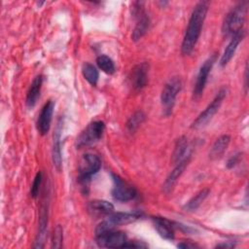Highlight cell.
<instances>
[{"mask_svg": "<svg viewBox=\"0 0 249 249\" xmlns=\"http://www.w3.org/2000/svg\"><path fill=\"white\" fill-rule=\"evenodd\" d=\"M207 11L208 2L206 1H200L195 6L181 45V53L183 55L190 54L195 49L200 36Z\"/></svg>", "mask_w": 249, "mask_h": 249, "instance_id": "6da1fadb", "label": "cell"}, {"mask_svg": "<svg viewBox=\"0 0 249 249\" xmlns=\"http://www.w3.org/2000/svg\"><path fill=\"white\" fill-rule=\"evenodd\" d=\"M246 4L247 3L245 1L238 3L226 15L222 25V32L224 36H232L239 30L243 29L247 11Z\"/></svg>", "mask_w": 249, "mask_h": 249, "instance_id": "7a4b0ae2", "label": "cell"}, {"mask_svg": "<svg viewBox=\"0 0 249 249\" xmlns=\"http://www.w3.org/2000/svg\"><path fill=\"white\" fill-rule=\"evenodd\" d=\"M101 167V160L98 156L94 154H85L79 164L78 180L85 188L88 186L92 175L96 174Z\"/></svg>", "mask_w": 249, "mask_h": 249, "instance_id": "3957f363", "label": "cell"}, {"mask_svg": "<svg viewBox=\"0 0 249 249\" xmlns=\"http://www.w3.org/2000/svg\"><path fill=\"white\" fill-rule=\"evenodd\" d=\"M182 89V81L178 77H173L169 79L164 85L161 94L160 101L163 107L165 115H169L172 111V108L175 104L176 97Z\"/></svg>", "mask_w": 249, "mask_h": 249, "instance_id": "277c9868", "label": "cell"}, {"mask_svg": "<svg viewBox=\"0 0 249 249\" xmlns=\"http://www.w3.org/2000/svg\"><path fill=\"white\" fill-rule=\"evenodd\" d=\"M226 95H227V89L226 88L220 89V90L217 92L216 96L213 98L211 103H209L208 106L204 109V111H202L197 116V118L192 123L191 127L196 129V128L204 126L213 118V116L218 112Z\"/></svg>", "mask_w": 249, "mask_h": 249, "instance_id": "5b68a950", "label": "cell"}, {"mask_svg": "<svg viewBox=\"0 0 249 249\" xmlns=\"http://www.w3.org/2000/svg\"><path fill=\"white\" fill-rule=\"evenodd\" d=\"M105 130V124L102 121H94L90 123L77 137V148L89 146L97 142L103 135Z\"/></svg>", "mask_w": 249, "mask_h": 249, "instance_id": "8992f818", "label": "cell"}, {"mask_svg": "<svg viewBox=\"0 0 249 249\" xmlns=\"http://www.w3.org/2000/svg\"><path fill=\"white\" fill-rule=\"evenodd\" d=\"M132 15L136 18V24L132 31L131 38L133 41H138L147 33L150 26V18L144 11V2L133 3Z\"/></svg>", "mask_w": 249, "mask_h": 249, "instance_id": "52a82bcc", "label": "cell"}, {"mask_svg": "<svg viewBox=\"0 0 249 249\" xmlns=\"http://www.w3.org/2000/svg\"><path fill=\"white\" fill-rule=\"evenodd\" d=\"M95 238L98 246L106 248H124L127 241L126 234L124 232L116 231L114 229L96 234Z\"/></svg>", "mask_w": 249, "mask_h": 249, "instance_id": "ba28073f", "label": "cell"}, {"mask_svg": "<svg viewBox=\"0 0 249 249\" xmlns=\"http://www.w3.org/2000/svg\"><path fill=\"white\" fill-rule=\"evenodd\" d=\"M114 187L112 189V196L118 201H128L136 196V190L123 180L120 176L112 174Z\"/></svg>", "mask_w": 249, "mask_h": 249, "instance_id": "9c48e42d", "label": "cell"}, {"mask_svg": "<svg viewBox=\"0 0 249 249\" xmlns=\"http://www.w3.org/2000/svg\"><path fill=\"white\" fill-rule=\"evenodd\" d=\"M216 60V55H212L209 58H207L202 65L199 68V71L196 76V80L195 83L194 90H193V96L195 99L199 98L202 95V92L204 90L205 85L207 83V79L209 76V73L214 65V62Z\"/></svg>", "mask_w": 249, "mask_h": 249, "instance_id": "30bf717a", "label": "cell"}, {"mask_svg": "<svg viewBox=\"0 0 249 249\" xmlns=\"http://www.w3.org/2000/svg\"><path fill=\"white\" fill-rule=\"evenodd\" d=\"M148 69L149 65L146 62L139 63L131 69L128 79L133 89L141 90L146 87L148 82Z\"/></svg>", "mask_w": 249, "mask_h": 249, "instance_id": "8fae6325", "label": "cell"}, {"mask_svg": "<svg viewBox=\"0 0 249 249\" xmlns=\"http://www.w3.org/2000/svg\"><path fill=\"white\" fill-rule=\"evenodd\" d=\"M53 108H54L53 101L49 100L47 101V103H45V105L41 109V112L37 120V129L41 135L47 134L48 131L50 130Z\"/></svg>", "mask_w": 249, "mask_h": 249, "instance_id": "7c38bea8", "label": "cell"}, {"mask_svg": "<svg viewBox=\"0 0 249 249\" xmlns=\"http://www.w3.org/2000/svg\"><path fill=\"white\" fill-rule=\"evenodd\" d=\"M244 35H245V30L241 29V30H239L238 32H236L235 34H233L231 36V39L230 43L226 47V49H225V51H224V53H223V54L220 58V65L221 66H226L230 62V60L234 55L235 51L237 49V46L242 41Z\"/></svg>", "mask_w": 249, "mask_h": 249, "instance_id": "4fadbf2b", "label": "cell"}, {"mask_svg": "<svg viewBox=\"0 0 249 249\" xmlns=\"http://www.w3.org/2000/svg\"><path fill=\"white\" fill-rule=\"evenodd\" d=\"M154 227L158 233L164 239L172 240L174 238V226L171 221L163 217H153Z\"/></svg>", "mask_w": 249, "mask_h": 249, "instance_id": "5bb4252c", "label": "cell"}, {"mask_svg": "<svg viewBox=\"0 0 249 249\" xmlns=\"http://www.w3.org/2000/svg\"><path fill=\"white\" fill-rule=\"evenodd\" d=\"M61 130H62V124L61 120L58 121L57 125L54 129L53 133V165L57 170H60L62 164V158H61Z\"/></svg>", "mask_w": 249, "mask_h": 249, "instance_id": "9a60e30c", "label": "cell"}, {"mask_svg": "<svg viewBox=\"0 0 249 249\" xmlns=\"http://www.w3.org/2000/svg\"><path fill=\"white\" fill-rule=\"evenodd\" d=\"M191 157H188L184 160H182L181 161L177 162L176 166L173 168V170L169 173V175L167 176L164 184H163V191L165 193H170L174 187V185L176 184L178 178L182 175V173L184 172L185 168L187 167L189 161H190Z\"/></svg>", "mask_w": 249, "mask_h": 249, "instance_id": "2e32d148", "label": "cell"}, {"mask_svg": "<svg viewBox=\"0 0 249 249\" xmlns=\"http://www.w3.org/2000/svg\"><path fill=\"white\" fill-rule=\"evenodd\" d=\"M141 217V213L139 212H117L112 213L107 218V222L112 226H120L132 223Z\"/></svg>", "mask_w": 249, "mask_h": 249, "instance_id": "e0dca14e", "label": "cell"}, {"mask_svg": "<svg viewBox=\"0 0 249 249\" xmlns=\"http://www.w3.org/2000/svg\"><path fill=\"white\" fill-rule=\"evenodd\" d=\"M42 83H43V77L41 75H38L34 78V80L32 81L27 94H26V105L28 108H32L35 106L39 96H40V91H41V88H42Z\"/></svg>", "mask_w": 249, "mask_h": 249, "instance_id": "ac0fdd59", "label": "cell"}, {"mask_svg": "<svg viewBox=\"0 0 249 249\" xmlns=\"http://www.w3.org/2000/svg\"><path fill=\"white\" fill-rule=\"evenodd\" d=\"M191 157V152H190V147L188 143V139L186 136H181L175 144L174 151L172 154V161L177 163L181 161L182 160Z\"/></svg>", "mask_w": 249, "mask_h": 249, "instance_id": "d6986e66", "label": "cell"}, {"mask_svg": "<svg viewBox=\"0 0 249 249\" xmlns=\"http://www.w3.org/2000/svg\"><path fill=\"white\" fill-rule=\"evenodd\" d=\"M230 141H231V137L228 134L221 135L219 138H217L211 147V150L209 153L210 159H212V160L220 159L226 152V150L230 144Z\"/></svg>", "mask_w": 249, "mask_h": 249, "instance_id": "ffe728a7", "label": "cell"}, {"mask_svg": "<svg viewBox=\"0 0 249 249\" xmlns=\"http://www.w3.org/2000/svg\"><path fill=\"white\" fill-rule=\"evenodd\" d=\"M89 210L93 214H111L114 211V205L107 200L96 199L89 203Z\"/></svg>", "mask_w": 249, "mask_h": 249, "instance_id": "44dd1931", "label": "cell"}, {"mask_svg": "<svg viewBox=\"0 0 249 249\" xmlns=\"http://www.w3.org/2000/svg\"><path fill=\"white\" fill-rule=\"evenodd\" d=\"M209 189H203L201 191H199L195 196H193L184 206V210L185 211H195L196 210L200 204L205 200V198L208 196L209 195Z\"/></svg>", "mask_w": 249, "mask_h": 249, "instance_id": "7402d4cb", "label": "cell"}, {"mask_svg": "<svg viewBox=\"0 0 249 249\" xmlns=\"http://www.w3.org/2000/svg\"><path fill=\"white\" fill-rule=\"evenodd\" d=\"M82 73L84 78L91 85V86H96L99 78V73L98 70L90 63H84L82 66Z\"/></svg>", "mask_w": 249, "mask_h": 249, "instance_id": "603a6c76", "label": "cell"}, {"mask_svg": "<svg viewBox=\"0 0 249 249\" xmlns=\"http://www.w3.org/2000/svg\"><path fill=\"white\" fill-rule=\"evenodd\" d=\"M146 119V115L143 111H136L132 114L126 122V128L130 133H133L143 124Z\"/></svg>", "mask_w": 249, "mask_h": 249, "instance_id": "cb8c5ba5", "label": "cell"}, {"mask_svg": "<svg viewBox=\"0 0 249 249\" xmlns=\"http://www.w3.org/2000/svg\"><path fill=\"white\" fill-rule=\"evenodd\" d=\"M96 63L98 65V67L106 74H113L116 70V67H115V64L113 62V60L107 56V55H104V54H101L99 55L97 58H96Z\"/></svg>", "mask_w": 249, "mask_h": 249, "instance_id": "d4e9b609", "label": "cell"}, {"mask_svg": "<svg viewBox=\"0 0 249 249\" xmlns=\"http://www.w3.org/2000/svg\"><path fill=\"white\" fill-rule=\"evenodd\" d=\"M62 239H63V231H62V228L59 225H57L55 227V229L53 230V239H52V247L60 248L62 245Z\"/></svg>", "mask_w": 249, "mask_h": 249, "instance_id": "484cf974", "label": "cell"}, {"mask_svg": "<svg viewBox=\"0 0 249 249\" xmlns=\"http://www.w3.org/2000/svg\"><path fill=\"white\" fill-rule=\"evenodd\" d=\"M41 184H42V172L39 171L35 178H34V181L32 183V186H31V189H30V195L33 198H36L39 195V190H40V187H41Z\"/></svg>", "mask_w": 249, "mask_h": 249, "instance_id": "4316f807", "label": "cell"}, {"mask_svg": "<svg viewBox=\"0 0 249 249\" xmlns=\"http://www.w3.org/2000/svg\"><path fill=\"white\" fill-rule=\"evenodd\" d=\"M240 156H241L240 153H237V154L231 156L227 161V167L228 168H232L233 166H235L240 160Z\"/></svg>", "mask_w": 249, "mask_h": 249, "instance_id": "83f0119b", "label": "cell"}, {"mask_svg": "<svg viewBox=\"0 0 249 249\" xmlns=\"http://www.w3.org/2000/svg\"><path fill=\"white\" fill-rule=\"evenodd\" d=\"M126 247H132V248H143V247H147L146 244L142 243L141 241H126L124 248Z\"/></svg>", "mask_w": 249, "mask_h": 249, "instance_id": "f1b7e54d", "label": "cell"}, {"mask_svg": "<svg viewBox=\"0 0 249 249\" xmlns=\"http://www.w3.org/2000/svg\"><path fill=\"white\" fill-rule=\"evenodd\" d=\"M235 246V243L232 241H227L216 245V248H233Z\"/></svg>", "mask_w": 249, "mask_h": 249, "instance_id": "f546056e", "label": "cell"}, {"mask_svg": "<svg viewBox=\"0 0 249 249\" xmlns=\"http://www.w3.org/2000/svg\"><path fill=\"white\" fill-rule=\"evenodd\" d=\"M178 248H195L197 247V245L196 244H192V243H187V242H181L179 244H177Z\"/></svg>", "mask_w": 249, "mask_h": 249, "instance_id": "4dcf8cb0", "label": "cell"}, {"mask_svg": "<svg viewBox=\"0 0 249 249\" xmlns=\"http://www.w3.org/2000/svg\"><path fill=\"white\" fill-rule=\"evenodd\" d=\"M244 80H245V83H244V87H245V91H247V88H248V64L246 63L245 65V73H244Z\"/></svg>", "mask_w": 249, "mask_h": 249, "instance_id": "1f68e13d", "label": "cell"}]
</instances>
